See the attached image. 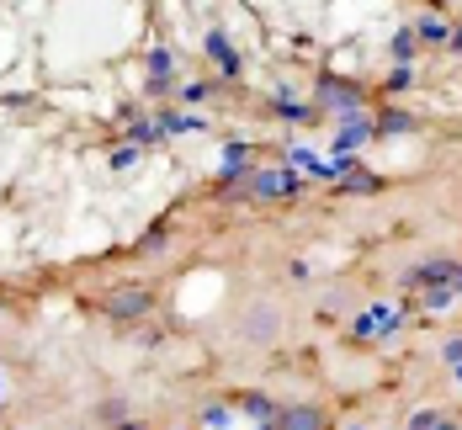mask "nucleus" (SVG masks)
<instances>
[{
    "label": "nucleus",
    "instance_id": "nucleus-1",
    "mask_svg": "<svg viewBox=\"0 0 462 430\" xmlns=\"http://www.w3.org/2000/svg\"><path fill=\"white\" fill-rule=\"evenodd\" d=\"M256 191H287V176H260Z\"/></svg>",
    "mask_w": 462,
    "mask_h": 430
}]
</instances>
